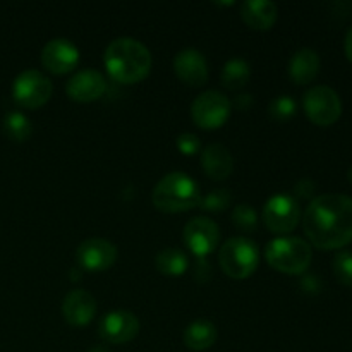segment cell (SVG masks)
<instances>
[{
    "instance_id": "obj_1",
    "label": "cell",
    "mask_w": 352,
    "mask_h": 352,
    "mask_svg": "<svg viewBox=\"0 0 352 352\" xmlns=\"http://www.w3.org/2000/svg\"><path fill=\"white\" fill-rule=\"evenodd\" d=\"M302 227L318 250H340L352 243V198L346 195H320L309 203Z\"/></svg>"
},
{
    "instance_id": "obj_2",
    "label": "cell",
    "mask_w": 352,
    "mask_h": 352,
    "mask_svg": "<svg viewBox=\"0 0 352 352\" xmlns=\"http://www.w3.org/2000/svg\"><path fill=\"white\" fill-rule=\"evenodd\" d=\"M103 62L116 81L131 85L138 82L150 74L151 54L140 40L129 36H120L110 41L105 48Z\"/></svg>"
},
{
    "instance_id": "obj_3",
    "label": "cell",
    "mask_w": 352,
    "mask_h": 352,
    "mask_svg": "<svg viewBox=\"0 0 352 352\" xmlns=\"http://www.w3.org/2000/svg\"><path fill=\"white\" fill-rule=\"evenodd\" d=\"M153 205L167 213L191 210L201 201V191L195 179L184 172H170L157 182L153 189Z\"/></svg>"
},
{
    "instance_id": "obj_4",
    "label": "cell",
    "mask_w": 352,
    "mask_h": 352,
    "mask_svg": "<svg viewBox=\"0 0 352 352\" xmlns=\"http://www.w3.org/2000/svg\"><path fill=\"white\" fill-rule=\"evenodd\" d=\"M265 256L268 265L277 272L299 275L308 270L313 251L309 243L301 237H277L267 244Z\"/></svg>"
},
{
    "instance_id": "obj_5",
    "label": "cell",
    "mask_w": 352,
    "mask_h": 352,
    "mask_svg": "<svg viewBox=\"0 0 352 352\" xmlns=\"http://www.w3.org/2000/svg\"><path fill=\"white\" fill-rule=\"evenodd\" d=\"M219 261L223 274L232 278H248L254 274L260 261L256 244L243 236L230 237L219 251Z\"/></svg>"
},
{
    "instance_id": "obj_6",
    "label": "cell",
    "mask_w": 352,
    "mask_h": 352,
    "mask_svg": "<svg viewBox=\"0 0 352 352\" xmlns=\"http://www.w3.org/2000/svg\"><path fill=\"white\" fill-rule=\"evenodd\" d=\"M306 116L316 126H332L342 113V102L336 89L330 86H313L302 96Z\"/></svg>"
},
{
    "instance_id": "obj_7",
    "label": "cell",
    "mask_w": 352,
    "mask_h": 352,
    "mask_svg": "<svg viewBox=\"0 0 352 352\" xmlns=\"http://www.w3.org/2000/svg\"><path fill=\"white\" fill-rule=\"evenodd\" d=\"M54 86L52 81L36 69L19 72L12 82V96L24 109H38L50 100Z\"/></svg>"
},
{
    "instance_id": "obj_8",
    "label": "cell",
    "mask_w": 352,
    "mask_h": 352,
    "mask_svg": "<svg viewBox=\"0 0 352 352\" xmlns=\"http://www.w3.org/2000/svg\"><path fill=\"white\" fill-rule=\"evenodd\" d=\"M301 219L298 198L285 192H278L268 198L263 206V220L268 229L275 234H289L298 227Z\"/></svg>"
},
{
    "instance_id": "obj_9",
    "label": "cell",
    "mask_w": 352,
    "mask_h": 352,
    "mask_svg": "<svg viewBox=\"0 0 352 352\" xmlns=\"http://www.w3.org/2000/svg\"><path fill=\"white\" fill-rule=\"evenodd\" d=\"M230 116V100L217 89L203 91L191 105V117L203 129H217L223 126Z\"/></svg>"
},
{
    "instance_id": "obj_10",
    "label": "cell",
    "mask_w": 352,
    "mask_h": 352,
    "mask_svg": "<svg viewBox=\"0 0 352 352\" xmlns=\"http://www.w3.org/2000/svg\"><path fill=\"white\" fill-rule=\"evenodd\" d=\"M220 241V229L212 219L196 217L184 227V243L191 253L198 258L213 253Z\"/></svg>"
},
{
    "instance_id": "obj_11",
    "label": "cell",
    "mask_w": 352,
    "mask_h": 352,
    "mask_svg": "<svg viewBox=\"0 0 352 352\" xmlns=\"http://www.w3.org/2000/svg\"><path fill=\"white\" fill-rule=\"evenodd\" d=\"M100 337L110 344H127L140 333V320L134 313L116 309L107 313L98 327Z\"/></svg>"
},
{
    "instance_id": "obj_12",
    "label": "cell",
    "mask_w": 352,
    "mask_h": 352,
    "mask_svg": "<svg viewBox=\"0 0 352 352\" xmlns=\"http://www.w3.org/2000/svg\"><path fill=\"white\" fill-rule=\"evenodd\" d=\"M76 260L85 270L103 272L116 263L117 248L102 237H91L79 244L76 250Z\"/></svg>"
},
{
    "instance_id": "obj_13",
    "label": "cell",
    "mask_w": 352,
    "mask_h": 352,
    "mask_svg": "<svg viewBox=\"0 0 352 352\" xmlns=\"http://www.w3.org/2000/svg\"><path fill=\"white\" fill-rule=\"evenodd\" d=\"M41 62L54 74H65L79 62V48L67 38H54L41 50Z\"/></svg>"
},
{
    "instance_id": "obj_14",
    "label": "cell",
    "mask_w": 352,
    "mask_h": 352,
    "mask_svg": "<svg viewBox=\"0 0 352 352\" xmlns=\"http://www.w3.org/2000/svg\"><path fill=\"white\" fill-rule=\"evenodd\" d=\"M107 79L95 69H82L76 72L65 85V91L74 102H93L105 93Z\"/></svg>"
},
{
    "instance_id": "obj_15",
    "label": "cell",
    "mask_w": 352,
    "mask_h": 352,
    "mask_svg": "<svg viewBox=\"0 0 352 352\" xmlns=\"http://www.w3.org/2000/svg\"><path fill=\"white\" fill-rule=\"evenodd\" d=\"M174 71L186 85L201 86L208 79V62L196 48H184L174 57Z\"/></svg>"
},
{
    "instance_id": "obj_16",
    "label": "cell",
    "mask_w": 352,
    "mask_h": 352,
    "mask_svg": "<svg viewBox=\"0 0 352 352\" xmlns=\"http://www.w3.org/2000/svg\"><path fill=\"white\" fill-rule=\"evenodd\" d=\"M96 313V301L91 292L74 289L62 301V315L65 322L74 327H85Z\"/></svg>"
},
{
    "instance_id": "obj_17",
    "label": "cell",
    "mask_w": 352,
    "mask_h": 352,
    "mask_svg": "<svg viewBox=\"0 0 352 352\" xmlns=\"http://www.w3.org/2000/svg\"><path fill=\"white\" fill-rule=\"evenodd\" d=\"M201 167L208 177L215 179V181H223L232 174L234 158L223 144L213 143L203 150Z\"/></svg>"
},
{
    "instance_id": "obj_18",
    "label": "cell",
    "mask_w": 352,
    "mask_h": 352,
    "mask_svg": "<svg viewBox=\"0 0 352 352\" xmlns=\"http://www.w3.org/2000/svg\"><path fill=\"white\" fill-rule=\"evenodd\" d=\"M320 65V55L313 48H301L289 62V76L296 85H308L318 76Z\"/></svg>"
},
{
    "instance_id": "obj_19",
    "label": "cell",
    "mask_w": 352,
    "mask_h": 352,
    "mask_svg": "<svg viewBox=\"0 0 352 352\" xmlns=\"http://www.w3.org/2000/svg\"><path fill=\"white\" fill-rule=\"evenodd\" d=\"M241 16L254 30H268L277 21V3L270 0H246L241 3Z\"/></svg>"
},
{
    "instance_id": "obj_20",
    "label": "cell",
    "mask_w": 352,
    "mask_h": 352,
    "mask_svg": "<svg viewBox=\"0 0 352 352\" xmlns=\"http://www.w3.org/2000/svg\"><path fill=\"white\" fill-rule=\"evenodd\" d=\"M219 330L208 320H195L184 330V344L191 351H206L217 342Z\"/></svg>"
},
{
    "instance_id": "obj_21",
    "label": "cell",
    "mask_w": 352,
    "mask_h": 352,
    "mask_svg": "<svg viewBox=\"0 0 352 352\" xmlns=\"http://www.w3.org/2000/svg\"><path fill=\"white\" fill-rule=\"evenodd\" d=\"M155 265H157L158 272L167 277H181L186 274L189 267V260L186 253L177 248H165L155 258Z\"/></svg>"
},
{
    "instance_id": "obj_22",
    "label": "cell",
    "mask_w": 352,
    "mask_h": 352,
    "mask_svg": "<svg viewBox=\"0 0 352 352\" xmlns=\"http://www.w3.org/2000/svg\"><path fill=\"white\" fill-rule=\"evenodd\" d=\"M251 78V65L244 58H230L222 69V85L229 89H241Z\"/></svg>"
},
{
    "instance_id": "obj_23",
    "label": "cell",
    "mask_w": 352,
    "mask_h": 352,
    "mask_svg": "<svg viewBox=\"0 0 352 352\" xmlns=\"http://www.w3.org/2000/svg\"><path fill=\"white\" fill-rule=\"evenodd\" d=\"M2 127L6 136L14 141H26L31 136V131H33L31 120L28 119V116H24L23 112H17V110L6 113Z\"/></svg>"
},
{
    "instance_id": "obj_24",
    "label": "cell",
    "mask_w": 352,
    "mask_h": 352,
    "mask_svg": "<svg viewBox=\"0 0 352 352\" xmlns=\"http://www.w3.org/2000/svg\"><path fill=\"white\" fill-rule=\"evenodd\" d=\"M268 113L272 119L284 122L296 116V100L289 95H278L268 103Z\"/></svg>"
},
{
    "instance_id": "obj_25",
    "label": "cell",
    "mask_w": 352,
    "mask_h": 352,
    "mask_svg": "<svg viewBox=\"0 0 352 352\" xmlns=\"http://www.w3.org/2000/svg\"><path fill=\"white\" fill-rule=\"evenodd\" d=\"M333 274L336 278L346 287H352V253L351 251H339L333 258Z\"/></svg>"
},
{
    "instance_id": "obj_26",
    "label": "cell",
    "mask_w": 352,
    "mask_h": 352,
    "mask_svg": "<svg viewBox=\"0 0 352 352\" xmlns=\"http://www.w3.org/2000/svg\"><path fill=\"white\" fill-rule=\"evenodd\" d=\"M230 201H232V195L229 189H215L206 196H201L199 206L206 212H222L230 205Z\"/></svg>"
},
{
    "instance_id": "obj_27",
    "label": "cell",
    "mask_w": 352,
    "mask_h": 352,
    "mask_svg": "<svg viewBox=\"0 0 352 352\" xmlns=\"http://www.w3.org/2000/svg\"><path fill=\"white\" fill-rule=\"evenodd\" d=\"M232 222L237 229L251 232L258 227V217L256 212L251 205H237L232 210Z\"/></svg>"
},
{
    "instance_id": "obj_28",
    "label": "cell",
    "mask_w": 352,
    "mask_h": 352,
    "mask_svg": "<svg viewBox=\"0 0 352 352\" xmlns=\"http://www.w3.org/2000/svg\"><path fill=\"white\" fill-rule=\"evenodd\" d=\"M175 144H177L179 151H181L182 155H195L198 153L199 148H201V141H199V138L192 133L179 134L177 140H175Z\"/></svg>"
},
{
    "instance_id": "obj_29",
    "label": "cell",
    "mask_w": 352,
    "mask_h": 352,
    "mask_svg": "<svg viewBox=\"0 0 352 352\" xmlns=\"http://www.w3.org/2000/svg\"><path fill=\"white\" fill-rule=\"evenodd\" d=\"M315 191V182L311 179H301L298 184L294 186V192L298 198H309Z\"/></svg>"
},
{
    "instance_id": "obj_30",
    "label": "cell",
    "mask_w": 352,
    "mask_h": 352,
    "mask_svg": "<svg viewBox=\"0 0 352 352\" xmlns=\"http://www.w3.org/2000/svg\"><path fill=\"white\" fill-rule=\"evenodd\" d=\"M346 55H347V58L352 62V28L346 36Z\"/></svg>"
},
{
    "instance_id": "obj_31",
    "label": "cell",
    "mask_w": 352,
    "mask_h": 352,
    "mask_svg": "<svg viewBox=\"0 0 352 352\" xmlns=\"http://www.w3.org/2000/svg\"><path fill=\"white\" fill-rule=\"evenodd\" d=\"M88 352H109V351H107L105 347H100L98 346V347H91V349H89Z\"/></svg>"
},
{
    "instance_id": "obj_32",
    "label": "cell",
    "mask_w": 352,
    "mask_h": 352,
    "mask_svg": "<svg viewBox=\"0 0 352 352\" xmlns=\"http://www.w3.org/2000/svg\"><path fill=\"white\" fill-rule=\"evenodd\" d=\"M347 177H349V181L352 182V165H351V168H349V172H347Z\"/></svg>"
}]
</instances>
